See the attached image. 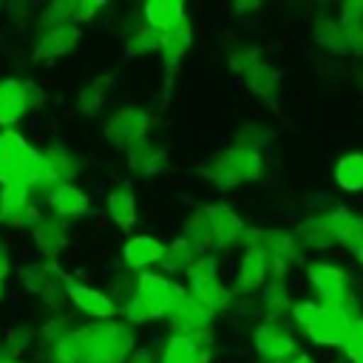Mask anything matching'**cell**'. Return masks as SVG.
<instances>
[{
  "label": "cell",
  "mask_w": 363,
  "mask_h": 363,
  "mask_svg": "<svg viewBox=\"0 0 363 363\" xmlns=\"http://www.w3.org/2000/svg\"><path fill=\"white\" fill-rule=\"evenodd\" d=\"M0 221L14 227L37 224V210L31 204V190L26 184H9L0 190Z\"/></svg>",
  "instance_id": "52a82bcc"
},
{
  "label": "cell",
  "mask_w": 363,
  "mask_h": 363,
  "mask_svg": "<svg viewBox=\"0 0 363 363\" xmlns=\"http://www.w3.org/2000/svg\"><path fill=\"white\" fill-rule=\"evenodd\" d=\"M62 284H65V295L71 298V303L79 312H85L88 318H94V320H111L113 318L116 306L102 289H94L88 284H77V281H71L65 275H62Z\"/></svg>",
  "instance_id": "8992f818"
},
{
  "label": "cell",
  "mask_w": 363,
  "mask_h": 363,
  "mask_svg": "<svg viewBox=\"0 0 363 363\" xmlns=\"http://www.w3.org/2000/svg\"><path fill=\"white\" fill-rule=\"evenodd\" d=\"M286 306H289V292H286L284 281H269L264 286V309H267L269 320H278Z\"/></svg>",
  "instance_id": "83f0119b"
},
{
  "label": "cell",
  "mask_w": 363,
  "mask_h": 363,
  "mask_svg": "<svg viewBox=\"0 0 363 363\" xmlns=\"http://www.w3.org/2000/svg\"><path fill=\"white\" fill-rule=\"evenodd\" d=\"M26 111L28 108L23 99V79H0V125H14Z\"/></svg>",
  "instance_id": "e0dca14e"
},
{
  "label": "cell",
  "mask_w": 363,
  "mask_h": 363,
  "mask_svg": "<svg viewBox=\"0 0 363 363\" xmlns=\"http://www.w3.org/2000/svg\"><path fill=\"white\" fill-rule=\"evenodd\" d=\"M111 82V77H96L91 85H85V91L79 94V108L85 111V113H96L99 108H102V102H105V85Z\"/></svg>",
  "instance_id": "4dcf8cb0"
},
{
  "label": "cell",
  "mask_w": 363,
  "mask_h": 363,
  "mask_svg": "<svg viewBox=\"0 0 363 363\" xmlns=\"http://www.w3.org/2000/svg\"><path fill=\"white\" fill-rule=\"evenodd\" d=\"M337 241H343V244H349L352 250L357 247V244H363V216H346V221L340 224V233H337Z\"/></svg>",
  "instance_id": "d6a6232c"
},
{
  "label": "cell",
  "mask_w": 363,
  "mask_h": 363,
  "mask_svg": "<svg viewBox=\"0 0 363 363\" xmlns=\"http://www.w3.org/2000/svg\"><path fill=\"white\" fill-rule=\"evenodd\" d=\"M315 40H318L320 45L332 48V51H346V48H343V31H340V23H337V20L320 17V20L315 23Z\"/></svg>",
  "instance_id": "f546056e"
},
{
  "label": "cell",
  "mask_w": 363,
  "mask_h": 363,
  "mask_svg": "<svg viewBox=\"0 0 363 363\" xmlns=\"http://www.w3.org/2000/svg\"><path fill=\"white\" fill-rule=\"evenodd\" d=\"M23 99H26V108H37L43 102V88L31 79H23Z\"/></svg>",
  "instance_id": "d590c367"
},
{
  "label": "cell",
  "mask_w": 363,
  "mask_h": 363,
  "mask_svg": "<svg viewBox=\"0 0 363 363\" xmlns=\"http://www.w3.org/2000/svg\"><path fill=\"white\" fill-rule=\"evenodd\" d=\"M309 281L315 286V292L320 295V303H337L343 295H349V281H346V272L335 264H326V261H318V264H309Z\"/></svg>",
  "instance_id": "ba28073f"
},
{
  "label": "cell",
  "mask_w": 363,
  "mask_h": 363,
  "mask_svg": "<svg viewBox=\"0 0 363 363\" xmlns=\"http://www.w3.org/2000/svg\"><path fill=\"white\" fill-rule=\"evenodd\" d=\"M162 162H164V150L159 145L147 142V136L128 147V164L136 173H156L162 167Z\"/></svg>",
  "instance_id": "44dd1931"
},
{
  "label": "cell",
  "mask_w": 363,
  "mask_h": 363,
  "mask_svg": "<svg viewBox=\"0 0 363 363\" xmlns=\"http://www.w3.org/2000/svg\"><path fill=\"white\" fill-rule=\"evenodd\" d=\"M349 326H352V320L343 312H337L335 306L320 303V312H318V318H315V323L306 335L315 343H323V346H343V340L349 335Z\"/></svg>",
  "instance_id": "9c48e42d"
},
{
  "label": "cell",
  "mask_w": 363,
  "mask_h": 363,
  "mask_svg": "<svg viewBox=\"0 0 363 363\" xmlns=\"http://www.w3.org/2000/svg\"><path fill=\"white\" fill-rule=\"evenodd\" d=\"M48 201L54 207L57 216H82L88 201H85V193L77 190L74 184H60L48 193Z\"/></svg>",
  "instance_id": "603a6c76"
},
{
  "label": "cell",
  "mask_w": 363,
  "mask_h": 363,
  "mask_svg": "<svg viewBox=\"0 0 363 363\" xmlns=\"http://www.w3.org/2000/svg\"><path fill=\"white\" fill-rule=\"evenodd\" d=\"M162 255H164V244L156 241L153 235H136L122 247V261L130 269H145L147 264L162 261Z\"/></svg>",
  "instance_id": "4fadbf2b"
},
{
  "label": "cell",
  "mask_w": 363,
  "mask_h": 363,
  "mask_svg": "<svg viewBox=\"0 0 363 363\" xmlns=\"http://www.w3.org/2000/svg\"><path fill=\"white\" fill-rule=\"evenodd\" d=\"M9 269H11V261H9V252H6V247L0 244V281L9 275Z\"/></svg>",
  "instance_id": "74e56055"
},
{
  "label": "cell",
  "mask_w": 363,
  "mask_h": 363,
  "mask_svg": "<svg viewBox=\"0 0 363 363\" xmlns=\"http://www.w3.org/2000/svg\"><path fill=\"white\" fill-rule=\"evenodd\" d=\"M136 295L145 298V301L153 306V312H156L159 318H162V315H170V312L187 298V292H184L179 284L167 281L164 275H153V272H142V275L136 278Z\"/></svg>",
  "instance_id": "7a4b0ae2"
},
{
  "label": "cell",
  "mask_w": 363,
  "mask_h": 363,
  "mask_svg": "<svg viewBox=\"0 0 363 363\" xmlns=\"http://www.w3.org/2000/svg\"><path fill=\"white\" fill-rule=\"evenodd\" d=\"M346 216H349L346 210H332V213H323V216L303 221L295 233L298 247H312V250L329 247L332 241H337V233H340V224L346 221Z\"/></svg>",
  "instance_id": "3957f363"
},
{
  "label": "cell",
  "mask_w": 363,
  "mask_h": 363,
  "mask_svg": "<svg viewBox=\"0 0 363 363\" xmlns=\"http://www.w3.org/2000/svg\"><path fill=\"white\" fill-rule=\"evenodd\" d=\"M335 182L343 190H363V153H346L335 164Z\"/></svg>",
  "instance_id": "d4e9b609"
},
{
  "label": "cell",
  "mask_w": 363,
  "mask_h": 363,
  "mask_svg": "<svg viewBox=\"0 0 363 363\" xmlns=\"http://www.w3.org/2000/svg\"><path fill=\"white\" fill-rule=\"evenodd\" d=\"M147 125H150V119H147L145 111H139V108H122V111H116V113L111 116V122L105 125V136H108L116 147H130L133 142L145 139Z\"/></svg>",
  "instance_id": "5b68a950"
},
{
  "label": "cell",
  "mask_w": 363,
  "mask_h": 363,
  "mask_svg": "<svg viewBox=\"0 0 363 363\" xmlns=\"http://www.w3.org/2000/svg\"><path fill=\"white\" fill-rule=\"evenodd\" d=\"M289 363H315V360H312L309 354H295V357H292Z\"/></svg>",
  "instance_id": "f35d334b"
},
{
  "label": "cell",
  "mask_w": 363,
  "mask_h": 363,
  "mask_svg": "<svg viewBox=\"0 0 363 363\" xmlns=\"http://www.w3.org/2000/svg\"><path fill=\"white\" fill-rule=\"evenodd\" d=\"M159 48H162V34L153 31L150 26H142V28L130 37V43H128V51H130V54H156Z\"/></svg>",
  "instance_id": "1f68e13d"
},
{
  "label": "cell",
  "mask_w": 363,
  "mask_h": 363,
  "mask_svg": "<svg viewBox=\"0 0 363 363\" xmlns=\"http://www.w3.org/2000/svg\"><path fill=\"white\" fill-rule=\"evenodd\" d=\"M145 20L153 31L167 34L184 23V6L179 0H150L145 6Z\"/></svg>",
  "instance_id": "5bb4252c"
},
{
  "label": "cell",
  "mask_w": 363,
  "mask_h": 363,
  "mask_svg": "<svg viewBox=\"0 0 363 363\" xmlns=\"http://www.w3.org/2000/svg\"><path fill=\"white\" fill-rule=\"evenodd\" d=\"M207 218H210V224H213L216 247H224V244L241 241V235H244V221H241V218H238L227 204L207 207Z\"/></svg>",
  "instance_id": "9a60e30c"
},
{
  "label": "cell",
  "mask_w": 363,
  "mask_h": 363,
  "mask_svg": "<svg viewBox=\"0 0 363 363\" xmlns=\"http://www.w3.org/2000/svg\"><path fill=\"white\" fill-rule=\"evenodd\" d=\"M79 40V26L74 23H62L54 28H45L40 34V43L34 48V60H51V57H62L65 51H71Z\"/></svg>",
  "instance_id": "8fae6325"
},
{
  "label": "cell",
  "mask_w": 363,
  "mask_h": 363,
  "mask_svg": "<svg viewBox=\"0 0 363 363\" xmlns=\"http://www.w3.org/2000/svg\"><path fill=\"white\" fill-rule=\"evenodd\" d=\"M244 79L250 85V91L261 99H272L275 91H278V82H281V74L275 68H269L267 62H255L250 71H244Z\"/></svg>",
  "instance_id": "cb8c5ba5"
},
{
  "label": "cell",
  "mask_w": 363,
  "mask_h": 363,
  "mask_svg": "<svg viewBox=\"0 0 363 363\" xmlns=\"http://www.w3.org/2000/svg\"><path fill=\"white\" fill-rule=\"evenodd\" d=\"M354 255H357V261L363 264V244H357V247H354Z\"/></svg>",
  "instance_id": "ab89813d"
},
{
  "label": "cell",
  "mask_w": 363,
  "mask_h": 363,
  "mask_svg": "<svg viewBox=\"0 0 363 363\" xmlns=\"http://www.w3.org/2000/svg\"><path fill=\"white\" fill-rule=\"evenodd\" d=\"M255 349L267 363H284L295 354V340L281 320H267L255 329Z\"/></svg>",
  "instance_id": "277c9868"
},
{
  "label": "cell",
  "mask_w": 363,
  "mask_h": 363,
  "mask_svg": "<svg viewBox=\"0 0 363 363\" xmlns=\"http://www.w3.org/2000/svg\"><path fill=\"white\" fill-rule=\"evenodd\" d=\"M105 207H108V216L113 218L116 227H122V230L133 227V221H136V201H133V193H130L128 187L111 190Z\"/></svg>",
  "instance_id": "7402d4cb"
},
{
  "label": "cell",
  "mask_w": 363,
  "mask_h": 363,
  "mask_svg": "<svg viewBox=\"0 0 363 363\" xmlns=\"http://www.w3.org/2000/svg\"><path fill=\"white\" fill-rule=\"evenodd\" d=\"M0 295H3V281H0Z\"/></svg>",
  "instance_id": "60d3db41"
},
{
  "label": "cell",
  "mask_w": 363,
  "mask_h": 363,
  "mask_svg": "<svg viewBox=\"0 0 363 363\" xmlns=\"http://www.w3.org/2000/svg\"><path fill=\"white\" fill-rule=\"evenodd\" d=\"M54 278H60V272L51 267V264H37V267H28L26 269V275H23V281H26V286L28 289H34V292H51V284H54Z\"/></svg>",
  "instance_id": "f1b7e54d"
},
{
  "label": "cell",
  "mask_w": 363,
  "mask_h": 363,
  "mask_svg": "<svg viewBox=\"0 0 363 363\" xmlns=\"http://www.w3.org/2000/svg\"><path fill=\"white\" fill-rule=\"evenodd\" d=\"M199 346H201V343H199L196 337H190V335H173V337L164 343L162 363H193Z\"/></svg>",
  "instance_id": "484cf974"
},
{
  "label": "cell",
  "mask_w": 363,
  "mask_h": 363,
  "mask_svg": "<svg viewBox=\"0 0 363 363\" xmlns=\"http://www.w3.org/2000/svg\"><path fill=\"white\" fill-rule=\"evenodd\" d=\"M196 261V250L184 241V238H179V241H173L170 247H164V255H162V269H167V272H184L190 264Z\"/></svg>",
  "instance_id": "4316f807"
},
{
  "label": "cell",
  "mask_w": 363,
  "mask_h": 363,
  "mask_svg": "<svg viewBox=\"0 0 363 363\" xmlns=\"http://www.w3.org/2000/svg\"><path fill=\"white\" fill-rule=\"evenodd\" d=\"M216 269H218V261H216L210 252H207V255H196V261L184 269V272H187V286H190V292H187V295L201 298L213 284H218Z\"/></svg>",
  "instance_id": "ffe728a7"
},
{
  "label": "cell",
  "mask_w": 363,
  "mask_h": 363,
  "mask_svg": "<svg viewBox=\"0 0 363 363\" xmlns=\"http://www.w3.org/2000/svg\"><path fill=\"white\" fill-rule=\"evenodd\" d=\"M65 221H60L57 216L54 218H37L34 224V241L40 247V252L51 261L60 255V250L65 247Z\"/></svg>",
  "instance_id": "2e32d148"
},
{
  "label": "cell",
  "mask_w": 363,
  "mask_h": 363,
  "mask_svg": "<svg viewBox=\"0 0 363 363\" xmlns=\"http://www.w3.org/2000/svg\"><path fill=\"white\" fill-rule=\"evenodd\" d=\"M182 238L196 250V255H207V250L216 247V235H213V224L207 218V210H199V213L187 216Z\"/></svg>",
  "instance_id": "ac0fdd59"
},
{
  "label": "cell",
  "mask_w": 363,
  "mask_h": 363,
  "mask_svg": "<svg viewBox=\"0 0 363 363\" xmlns=\"http://www.w3.org/2000/svg\"><path fill=\"white\" fill-rule=\"evenodd\" d=\"M210 320H213V312H210L199 298H193V295H187V298L170 312V323H173L176 335H190V337L204 335V329L210 326Z\"/></svg>",
  "instance_id": "30bf717a"
},
{
  "label": "cell",
  "mask_w": 363,
  "mask_h": 363,
  "mask_svg": "<svg viewBox=\"0 0 363 363\" xmlns=\"http://www.w3.org/2000/svg\"><path fill=\"white\" fill-rule=\"evenodd\" d=\"M190 40H193V31H190V23L184 20L182 26H176L173 31L162 34V57H164V68H167V91H170V79L184 57V51L190 48Z\"/></svg>",
  "instance_id": "7c38bea8"
},
{
  "label": "cell",
  "mask_w": 363,
  "mask_h": 363,
  "mask_svg": "<svg viewBox=\"0 0 363 363\" xmlns=\"http://www.w3.org/2000/svg\"><path fill=\"white\" fill-rule=\"evenodd\" d=\"M269 272V258L261 250H247L241 258V269H238V289L241 292H252L267 281Z\"/></svg>",
  "instance_id": "d6986e66"
},
{
  "label": "cell",
  "mask_w": 363,
  "mask_h": 363,
  "mask_svg": "<svg viewBox=\"0 0 363 363\" xmlns=\"http://www.w3.org/2000/svg\"><path fill=\"white\" fill-rule=\"evenodd\" d=\"M216 187H235L241 182H252L261 176V153L250 147H230L199 167Z\"/></svg>",
  "instance_id": "6da1fadb"
},
{
  "label": "cell",
  "mask_w": 363,
  "mask_h": 363,
  "mask_svg": "<svg viewBox=\"0 0 363 363\" xmlns=\"http://www.w3.org/2000/svg\"><path fill=\"white\" fill-rule=\"evenodd\" d=\"M125 318H128L130 323H145V320H150V318H159V315L153 312V306H150L145 298H139V295H130V298H128V303H125Z\"/></svg>",
  "instance_id": "836d02e7"
},
{
  "label": "cell",
  "mask_w": 363,
  "mask_h": 363,
  "mask_svg": "<svg viewBox=\"0 0 363 363\" xmlns=\"http://www.w3.org/2000/svg\"><path fill=\"white\" fill-rule=\"evenodd\" d=\"M125 363H150V352L147 349H136L125 357Z\"/></svg>",
  "instance_id": "8d00e7d4"
},
{
  "label": "cell",
  "mask_w": 363,
  "mask_h": 363,
  "mask_svg": "<svg viewBox=\"0 0 363 363\" xmlns=\"http://www.w3.org/2000/svg\"><path fill=\"white\" fill-rule=\"evenodd\" d=\"M255 57H258V51H255V48H241V51H233V54H230V68L244 74V71H250V68L258 62Z\"/></svg>",
  "instance_id": "e575fe53"
}]
</instances>
